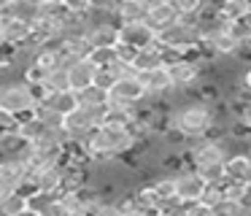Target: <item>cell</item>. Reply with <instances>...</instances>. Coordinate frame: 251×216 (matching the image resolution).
I'll return each mask as SVG.
<instances>
[{"label":"cell","mask_w":251,"mask_h":216,"mask_svg":"<svg viewBox=\"0 0 251 216\" xmlns=\"http://www.w3.org/2000/svg\"><path fill=\"white\" fill-rule=\"evenodd\" d=\"M249 154H251V151H249Z\"/></svg>","instance_id":"obj_32"},{"label":"cell","mask_w":251,"mask_h":216,"mask_svg":"<svg viewBox=\"0 0 251 216\" xmlns=\"http://www.w3.org/2000/svg\"><path fill=\"white\" fill-rule=\"evenodd\" d=\"M243 122L251 127V103H249V108H246V113H243Z\"/></svg>","instance_id":"obj_31"},{"label":"cell","mask_w":251,"mask_h":216,"mask_svg":"<svg viewBox=\"0 0 251 216\" xmlns=\"http://www.w3.org/2000/svg\"><path fill=\"white\" fill-rule=\"evenodd\" d=\"M224 181L251 184V154L249 151H229L224 160Z\"/></svg>","instance_id":"obj_13"},{"label":"cell","mask_w":251,"mask_h":216,"mask_svg":"<svg viewBox=\"0 0 251 216\" xmlns=\"http://www.w3.org/2000/svg\"><path fill=\"white\" fill-rule=\"evenodd\" d=\"M38 106H44L46 111H51V113H57V116H68L71 111H76V108H81L78 106V95L76 92H71V89H65V92H51V95H44V100L38 103Z\"/></svg>","instance_id":"obj_16"},{"label":"cell","mask_w":251,"mask_h":216,"mask_svg":"<svg viewBox=\"0 0 251 216\" xmlns=\"http://www.w3.org/2000/svg\"><path fill=\"white\" fill-rule=\"evenodd\" d=\"M197 43H200V32H197L195 22L178 19L176 25H170L168 30L157 32V46L165 49V52H170V54H178V57H184L186 52H192Z\"/></svg>","instance_id":"obj_4"},{"label":"cell","mask_w":251,"mask_h":216,"mask_svg":"<svg viewBox=\"0 0 251 216\" xmlns=\"http://www.w3.org/2000/svg\"><path fill=\"white\" fill-rule=\"evenodd\" d=\"M87 59L95 65V70H111L116 62V46L114 49H92Z\"/></svg>","instance_id":"obj_22"},{"label":"cell","mask_w":251,"mask_h":216,"mask_svg":"<svg viewBox=\"0 0 251 216\" xmlns=\"http://www.w3.org/2000/svg\"><path fill=\"white\" fill-rule=\"evenodd\" d=\"M105 103H108V95L95 89V86H89V89H84L78 95V106L81 108H98V106H105Z\"/></svg>","instance_id":"obj_23"},{"label":"cell","mask_w":251,"mask_h":216,"mask_svg":"<svg viewBox=\"0 0 251 216\" xmlns=\"http://www.w3.org/2000/svg\"><path fill=\"white\" fill-rule=\"evenodd\" d=\"M119 216H151V214H146V211H138V208H125V211H119Z\"/></svg>","instance_id":"obj_29"},{"label":"cell","mask_w":251,"mask_h":216,"mask_svg":"<svg viewBox=\"0 0 251 216\" xmlns=\"http://www.w3.org/2000/svg\"><path fill=\"white\" fill-rule=\"evenodd\" d=\"M170 127L176 133H181L186 138V143H197V140H205L208 133L213 127V113L211 106L200 100H192V97H184L173 106L170 111Z\"/></svg>","instance_id":"obj_1"},{"label":"cell","mask_w":251,"mask_h":216,"mask_svg":"<svg viewBox=\"0 0 251 216\" xmlns=\"http://www.w3.org/2000/svg\"><path fill=\"white\" fill-rule=\"evenodd\" d=\"M68 89L76 92V95H81L84 89H89L95 81V65L89 62V59H78V62L68 65Z\"/></svg>","instance_id":"obj_14"},{"label":"cell","mask_w":251,"mask_h":216,"mask_svg":"<svg viewBox=\"0 0 251 216\" xmlns=\"http://www.w3.org/2000/svg\"><path fill=\"white\" fill-rule=\"evenodd\" d=\"M154 68H165V54H162V49H159L157 43H154L151 49L135 52V57H132V62H130V70L135 76L149 73V70H154Z\"/></svg>","instance_id":"obj_18"},{"label":"cell","mask_w":251,"mask_h":216,"mask_svg":"<svg viewBox=\"0 0 251 216\" xmlns=\"http://www.w3.org/2000/svg\"><path fill=\"white\" fill-rule=\"evenodd\" d=\"M202 68H205V65H197V62H192V59H186V57H178V59H173L170 65H165L176 95H189V92L200 84Z\"/></svg>","instance_id":"obj_5"},{"label":"cell","mask_w":251,"mask_h":216,"mask_svg":"<svg viewBox=\"0 0 251 216\" xmlns=\"http://www.w3.org/2000/svg\"><path fill=\"white\" fill-rule=\"evenodd\" d=\"M154 43H157V35L146 22L122 25L119 32H116V46H125L130 52H143V49H151Z\"/></svg>","instance_id":"obj_9"},{"label":"cell","mask_w":251,"mask_h":216,"mask_svg":"<svg viewBox=\"0 0 251 216\" xmlns=\"http://www.w3.org/2000/svg\"><path fill=\"white\" fill-rule=\"evenodd\" d=\"M30 43V25L14 16H0V46H11V49H22Z\"/></svg>","instance_id":"obj_12"},{"label":"cell","mask_w":251,"mask_h":216,"mask_svg":"<svg viewBox=\"0 0 251 216\" xmlns=\"http://www.w3.org/2000/svg\"><path fill=\"white\" fill-rule=\"evenodd\" d=\"M98 122L92 119V113L87 108H76L68 116H62L60 122V133L65 135V140H73V143H87V138L95 133Z\"/></svg>","instance_id":"obj_7"},{"label":"cell","mask_w":251,"mask_h":216,"mask_svg":"<svg viewBox=\"0 0 251 216\" xmlns=\"http://www.w3.org/2000/svg\"><path fill=\"white\" fill-rule=\"evenodd\" d=\"M41 89H44V95H51V92H65V89H68V70L62 68V65L46 70Z\"/></svg>","instance_id":"obj_20"},{"label":"cell","mask_w":251,"mask_h":216,"mask_svg":"<svg viewBox=\"0 0 251 216\" xmlns=\"http://www.w3.org/2000/svg\"><path fill=\"white\" fill-rule=\"evenodd\" d=\"M240 89H246L251 95V68H246L243 76H240Z\"/></svg>","instance_id":"obj_28"},{"label":"cell","mask_w":251,"mask_h":216,"mask_svg":"<svg viewBox=\"0 0 251 216\" xmlns=\"http://www.w3.org/2000/svg\"><path fill=\"white\" fill-rule=\"evenodd\" d=\"M111 19L116 22V27L143 22V19H146V0H122V3L114 5Z\"/></svg>","instance_id":"obj_17"},{"label":"cell","mask_w":251,"mask_h":216,"mask_svg":"<svg viewBox=\"0 0 251 216\" xmlns=\"http://www.w3.org/2000/svg\"><path fill=\"white\" fill-rule=\"evenodd\" d=\"M173 184H176V200L184 203V205L197 203V200L202 197V192H205V187H208V184L202 181L200 173L192 170V167H184L181 173H176Z\"/></svg>","instance_id":"obj_10"},{"label":"cell","mask_w":251,"mask_h":216,"mask_svg":"<svg viewBox=\"0 0 251 216\" xmlns=\"http://www.w3.org/2000/svg\"><path fill=\"white\" fill-rule=\"evenodd\" d=\"M216 11H219V19L224 25H232V22L243 19L246 14L251 11V3L249 0H224V3H216Z\"/></svg>","instance_id":"obj_19"},{"label":"cell","mask_w":251,"mask_h":216,"mask_svg":"<svg viewBox=\"0 0 251 216\" xmlns=\"http://www.w3.org/2000/svg\"><path fill=\"white\" fill-rule=\"evenodd\" d=\"M184 216H213V214H211V208H208V205H202L200 200H197V203L184 205Z\"/></svg>","instance_id":"obj_27"},{"label":"cell","mask_w":251,"mask_h":216,"mask_svg":"<svg viewBox=\"0 0 251 216\" xmlns=\"http://www.w3.org/2000/svg\"><path fill=\"white\" fill-rule=\"evenodd\" d=\"M114 84H116V76L111 73V70H95V81H92L95 89H100V92H105V95H108Z\"/></svg>","instance_id":"obj_25"},{"label":"cell","mask_w":251,"mask_h":216,"mask_svg":"<svg viewBox=\"0 0 251 216\" xmlns=\"http://www.w3.org/2000/svg\"><path fill=\"white\" fill-rule=\"evenodd\" d=\"M143 100H146V89H143L141 79H138L135 73L119 76L116 84L111 86V92H108V103H116V106L138 108Z\"/></svg>","instance_id":"obj_6"},{"label":"cell","mask_w":251,"mask_h":216,"mask_svg":"<svg viewBox=\"0 0 251 216\" xmlns=\"http://www.w3.org/2000/svg\"><path fill=\"white\" fill-rule=\"evenodd\" d=\"M19 216H44V214H41V211H35V208H30V205H27V208H25Z\"/></svg>","instance_id":"obj_30"},{"label":"cell","mask_w":251,"mask_h":216,"mask_svg":"<svg viewBox=\"0 0 251 216\" xmlns=\"http://www.w3.org/2000/svg\"><path fill=\"white\" fill-rule=\"evenodd\" d=\"M135 146L130 130L127 127H111V124H100L95 133L87 138L84 149L89 154L92 165H105V162H116Z\"/></svg>","instance_id":"obj_2"},{"label":"cell","mask_w":251,"mask_h":216,"mask_svg":"<svg viewBox=\"0 0 251 216\" xmlns=\"http://www.w3.org/2000/svg\"><path fill=\"white\" fill-rule=\"evenodd\" d=\"M181 16L178 11H176L173 0H151V3H146V25L154 30V35L162 30H168L170 25H176Z\"/></svg>","instance_id":"obj_11"},{"label":"cell","mask_w":251,"mask_h":216,"mask_svg":"<svg viewBox=\"0 0 251 216\" xmlns=\"http://www.w3.org/2000/svg\"><path fill=\"white\" fill-rule=\"evenodd\" d=\"M211 214H213V216H243V208H240V203L224 197L222 203H216V205L211 208Z\"/></svg>","instance_id":"obj_24"},{"label":"cell","mask_w":251,"mask_h":216,"mask_svg":"<svg viewBox=\"0 0 251 216\" xmlns=\"http://www.w3.org/2000/svg\"><path fill=\"white\" fill-rule=\"evenodd\" d=\"M25 178H27V170L17 157H0V184L8 192H17L25 184Z\"/></svg>","instance_id":"obj_15"},{"label":"cell","mask_w":251,"mask_h":216,"mask_svg":"<svg viewBox=\"0 0 251 216\" xmlns=\"http://www.w3.org/2000/svg\"><path fill=\"white\" fill-rule=\"evenodd\" d=\"M116 22L111 16H95L89 14V27L84 32V41L89 43V49H114L116 46Z\"/></svg>","instance_id":"obj_8"},{"label":"cell","mask_w":251,"mask_h":216,"mask_svg":"<svg viewBox=\"0 0 251 216\" xmlns=\"http://www.w3.org/2000/svg\"><path fill=\"white\" fill-rule=\"evenodd\" d=\"M41 100H44V89L41 86H30L19 76L0 81V111L11 113V116L19 119L25 113H30Z\"/></svg>","instance_id":"obj_3"},{"label":"cell","mask_w":251,"mask_h":216,"mask_svg":"<svg viewBox=\"0 0 251 216\" xmlns=\"http://www.w3.org/2000/svg\"><path fill=\"white\" fill-rule=\"evenodd\" d=\"M25 208H27V197L19 192H11L8 197L0 200V216H19Z\"/></svg>","instance_id":"obj_21"},{"label":"cell","mask_w":251,"mask_h":216,"mask_svg":"<svg viewBox=\"0 0 251 216\" xmlns=\"http://www.w3.org/2000/svg\"><path fill=\"white\" fill-rule=\"evenodd\" d=\"M0 135H19L17 116H11V113H6V111H0Z\"/></svg>","instance_id":"obj_26"}]
</instances>
